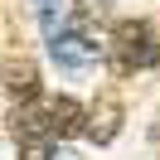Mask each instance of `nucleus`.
Instances as JSON below:
<instances>
[{
	"label": "nucleus",
	"instance_id": "1",
	"mask_svg": "<svg viewBox=\"0 0 160 160\" xmlns=\"http://www.w3.org/2000/svg\"><path fill=\"white\" fill-rule=\"evenodd\" d=\"M155 63H160V44L146 20H121L112 29V68L117 73H141V68H155Z\"/></svg>",
	"mask_w": 160,
	"mask_h": 160
},
{
	"label": "nucleus",
	"instance_id": "2",
	"mask_svg": "<svg viewBox=\"0 0 160 160\" xmlns=\"http://www.w3.org/2000/svg\"><path fill=\"white\" fill-rule=\"evenodd\" d=\"M49 53H53V63L58 68H68V73H82V68H92L97 63V39L92 34H78V29H58V34H49Z\"/></svg>",
	"mask_w": 160,
	"mask_h": 160
},
{
	"label": "nucleus",
	"instance_id": "3",
	"mask_svg": "<svg viewBox=\"0 0 160 160\" xmlns=\"http://www.w3.org/2000/svg\"><path fill=\"white\" fill-rule=\"evenodd\" d=\"M0 88L10 92L15 102H34V97H39V68H34V58L10 53V58L0 63Z\"/></svg>",
	"mask_w": 160,
	"mask_h": 160
},
{
	"label": "nucleus",
	"instance_id": "4",
	"mask_svg": "<svg viewBox=\"0 0 160 160\" xmlns=\"http://www.w3.org/2000/svg\"><path fill=\"white\" fill-rule=\"evenodd\" d=\"M44 121H49V136H53V141L82 136L88 107H82V102H73V97H53V102H44Z\"/></svg>",
	"mask_w": 160,
	"mask_h": 160
},
{
	"label": "nucleus",
	"instance_id": "5",
	"mask_svg": "<svg viewBox=\"0 0 160 160\" xmlns=\"http://www.w3.org/2000/svg\"><path fill=\"white\" fill-rule=\"evenodd\" d=\"M121 117H126V112H121V102L112 97H102L97 107L88 112V121H82V136L92 141V146H107V141H117V131H121Z\"/></svg>",
	"mask_w": 160,
	"mask_h": 160
},
{
	"label": "nucleus",
	"instance_id": "6",
	"mask_svg": "<svg viewBox=\"0 0 160 160\" xmlns=\"http://www.w3.org/2000/svg\"><path fill=\"white\" fill-rule=\"evenodd\" d=\"M102 20H107V0H78V5H73V24H68V29L92 34Z\"/></svg>",
	"mask_w": 160,
	"mask_h": 160
},
{
	"label": "nucleus",
	"instance_id": "7",
	"mask_svg": "<svg viewBox=\"0 0 160 160\" xmlns=\"http://www.w3.org/2000/svg\"><path fill=\"white\" fill-rule=\"evenodd\" d=\"M53 150H58V141H49V136L20 141V160H53Z\"/></svg>",
	"mask_w": 160,
	"mask_h": 160
},
{
	"label": "nucleus",
	"instance_id": "8",
	"mask_svg": "<svg viewBox=\"0 0 160 160\" xmlns=\"http://www.w3.org/2000/svg\"><path fill=\"white\" fill-rule=\"evenodd\" d=\"M53 160H73V155H63V150H53Z\"/></svg>",
	"mask_w": 160,
	"mask_h": 160
}]
</instances>
